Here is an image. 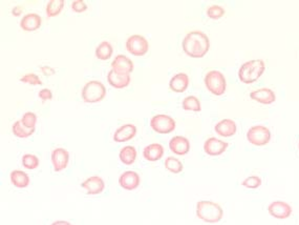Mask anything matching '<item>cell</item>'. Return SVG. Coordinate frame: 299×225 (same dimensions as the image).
I'll return each mask as SVG.
<instances>
[{
	"label": "cell",
	"mask_w": 299,
	"mask_h": 225,
	"mask_svg": "<svg viewBox=\"0 0 299 225\" xmlns=\"http://www.w3.org/2000/svg\"><path fill=\"white\" fill-rule=\"evenodd\" d=\"M210 48V41L206 34L199 31L188 33L183 40L184 52L192 58L204 57Z\"/></svg>",
	"instance_id": "cell-1"
},
{
	"label": "cell",
	"mask_w": 299,
	"mask_h": 225,
	"mask_svg": "<svg viewBox=\"0 0 299 225\" xmlns=\"http://www.w3.org/2000/svg\"><path fill=\"white\" fill-rule=\"evenodd\" d=\"M196 216L208 223H216L224 216L223 209L215 202L202 200L196 204Z\"/></svg>",
	"instance_id": "cell-2"
},
{
	"label": "cell",
	"mask_w": 299,
	"mask_h": 225,
	"mask_svg": "<svg viewBox=\"0 0 299 225\" xmlns=\"http://www.w3.org/2000/svg\"><path fill=\"white\" fill-rule=\"evenodd\" d=\"M265 70V62L261 59L247 61L239 68L238 78L242 82L246 84H250L259 79L264 74Z\"/></svg>",
	"instance_id": "cell-3"
},
{
	"label": "cell",
	"mask_w": 299,
	"mask_h": 225,
	"mask_svg": "<svg viewBox=\"0 0 299 225\" xmlns=\"http://www.w3.org/2000/svg\"><path fill=\"white\" fill-rule=\"evenodd\" d=\"M106 89L102 82L93 80L87 82L82 89V99L86 103H96L104 99Z\"/></svg>",
	"instance_id": "cell-4"
},
{
	"label": "cell",
	"mask_w": 299,
	"mask_h": 225,
	"mask_svg": "<svg viewBox=\"0 0 299 225\" xmlns=\"http://www.w3.org/2000/svg\"><path fill=\"white\" fill-rule=\"evenodd\" d=\"M205 85L213 95L222 96L226 92V78L219 71H210L205 76Z\"/></svg>",
	"instance_id": "cell-5"
},
{
	"label": "cell",
	"mask_w": 299,
	"mask_h": 225,
	"mask_svg": "<svg viewBox=\"0 0 299 225\" xmlns=\"http://www.w3.org/2000/svg\"><path fill=\"white\" fill-rule=\"evenodd\" d=\"M247 139L253 145L263 146L270 142L271 132L264 125H255L248 131Z\"/></svg>",
	"instance_id": "cell-6"
},
{
	"label": "cell",
	"mask_w": 299,
	"mask_h": 225,
	"mask_svg": "<svg viewBox=\"0 0 299 225\" xmlns=\"http://www.w3.org/2000/svg\"><path fill=\"white\" fill-rule=\"evenodd\" d=\"M150 126L158 134H170L175 130V121L170 116L156 115L151 118Z\"/></svg>",
	"instance_id": "cell-7"
},
{
	"label": "cell",
	"mask_w": 299,
	"mask_h": 225,
	"mask_svg": "<svg viewBox=\"0 0 299 225\" xmlns=\"http://www.w3.org/2000/svg\"><path fill=\"white\" fill-rule=\"evenodd\" d=\"M127 51L134 56L141 57L144 56L148 50L149 44L146 39L141 35H133L127 39L126 41Z\"/></svg>",
	"instance_id": "cell-8"
},
{
	"label": "cell",
	"mask_w": 299,
	"mask_h": 225,
	"mask_svg": "<svg viewBox=\"0 0 299 225\" xmlns=\"http://www.w3.org/2000/svg\"><path fill=\"white\" fill-rule=\"evenodd\" d=\"M269 214L276 219H287L291 216L292 208L286 202L274 201L268 207Z\"/></svg>",
	"instance_id": "cell-9"
},
{
	"label": "cell",
	"mask_w": 299,
	"mask_h": 225,
	"mask_svg": "<svg viewBox=\"0 0 299 225\" xmlns=\"http://www.w3.org/2000/svg\"><path fill=\"white\" fill-rule=\"evenodd\" d=\"M228 143L216 138H209L204 144V151L209 156H219L228 149Z\"/></svg>",
	"instance_id": "cell-10"
},
{
	"label": "cell",
	"mask_w": 299,
	"mask_h": 225,
	"mask_svg": "<svg viewBox=\"0 0 299 225\" xmlns=\"http://www.w3.org/2000/svg\"><path fill=\"white\" fill-rule=\"evenodd\" d=\"M140 176L133 171H127L123 173L119 178L120 187L127 191H134L140 185Z\"/></svg>",
	"instance_id": "cell-11"
},
{
	"label": "cell",
	"mask_w": 299,
	"mask_h": 225,
	"mask_svg": "<svg viewBox=\"0 0 299 225\" xmlns=\"http://www.w3.org/2000/svg\"><path fill=\"white\" fill-rule=\"evenodd\" d=\"M69 161V154L64 149H56L52 152V163L56 172L63 171Z\"/></svg>",
	"instance_id": "cell-12"
},
{
	"label": "cell",
	"mask_w": 299,
	"mask_h": 225,
	"mask_svg": "<svg viewBox=\"0 0 299 225\" xmlns=\"http://www.w3.org/2000/svg\"><path fill=\"white\" fill-rule=\"evenodd\" d=\"M169 149L172 153L183 156L190 151V142L183 136H175L169 142Z\"/></svg>",
	"instance_id": "cell-13"
},
{
	"label": "cell",
	"mask_w": 299,
	"mask_h": 225,
	"mask_svg": "<svg viewBox=\"0 0 299 225\" xmlns=\"http://www.w3.org/2000/svg\"><path fill=\"white\" fill-rule=\"evenodd\" d=\"M81 187L86 190V193L88 195H98L104 191L105 183L102 178L98 177V176H93V177L86 179L81 184Z\"/></svg>",
	"instance_id": "cell-14"
},
{
	"label": "cell",
	"mask_w": 299,
	"mask_h": 225,
	"mask_svg": "<svg viewBox=\"0 0 299 225\" xmlns=\"http://www.w3.org/2000/svg\"><path fill=\"white\" fill-rule=\"evenodd\" d=\"M112 70L120 74H131L134 71V62L124 55H118L112 62Z\"/></svg>",
	"instance_id": "cell-15"
},
{
	"label": "cell",
	"mask_w": 299,
	"mask_h": 225,
	"mask_svg": "<svg viewBox=\"0 0 299 225\" xmlns=\"http://www.w3.org/2000/svg\"><path fill=\"white\" fill-rule=\"evenodd\" d=\"M107 81L115 89H124L131 83V75L120 74L114 70H111L107 75Z\"/></svg>",
	"instance_id": "cell-16"
},
{
	"label": "cell",
	"mask_w": 299,
	"mask_h": 225,
	"mask_svg": "<svg viewBox=\"0 0 299 225\" xmlns=\"http://www.w3.org/2000/svg\"><path fill=\"white\" fill-rule=\"evenodd\" d=\"M136 134H137L136 126L134 124L127 123L116 131L114 135V140L116 142H126L128 140L133 139L136 136Z\"/></svg>",
	"instance_id": "cell-17"
},
{
	"label": "cell",
	"mask_w": 299,
	"mask_h": 225,
	"mask_svg": "<svg viewBox=\"0 0 299 225\" xmlns=\"http://www.w3.org/2000/svg\"><path fill=\"white\" fill-rule=\"evenodd\" d=\"M41 17L38 14H27L22 17L21 21H20V26L26 32H33L41 26Z\"/></svg>",
	"instance_id": "cell-18"
},
{
	"label": "cell",
	"mask_w": 299,
	"mask_h": 225,
	"mask_svg": "<svg viewBox=\"0 0 299 225\" xmlns=\"http://www.w3.org/2000/svg\"><path fill=\"white\" fill-rule=\"evenodd\" d=\"M189 85V77L184 73H178L174 75L170 82H169V87L170 90L175 93H184Z\"/></svg>",
	"instance_id": "cell-19"
},
{
	"label": "cell",
	"mask_w": 299,
	"mask_h": 225,
	"mask_svg": "<svg viewBox=\"0 0 299 225\" xmlns=\"http://www.w3.org/2000/svg\"><path fill=\"white\" fill-rule=\"evenodd\" d=\"M251 99L263 104H271L276 100V96L274 92L270 89H261L253 91L250 94Z\"/></svg>",
	"instance_id": "cell-20"
},
{
	"label": "cell",
	"mask_w": 299,
	"mask_h": 225,
	"mask_svg": "<svg viewBox=\"0 0 299 225\" xmlns=\"http://www.w3.org/2000/svg\"><path fill=\"white\" fill-rule=\"evenodd\" d=\"M163 155H164V148H163V145L158 144V143L149 144L143 151L144 158L148 161H151V162L159 160L163 157Z\"/></svg>",
	"instance_id": "cell-21"
},
{
	"label": "cell",
	"mask_w": 299,
	"mask_h": 225,
	"mask_svg": "<svg viewBox=\"0 0 299 225\" xmlns=\"http://www.w3.org/2000/svg\"><path fill=\"white\" fill-rule=\"evenodd\" d=\"M215 132L222 137H231L236 133V123L231 119H224L215 125Z\"/></svg>",
	"instance_id": "cell-22"
},
{
	"label": "cell",
	"mask_w": 299,
	"mask_h": 225,
	"mask_svg": "<svg viewBox=\"0 0 299 225\" xmlns=\"http://www.w3.org/2000/svg\"><path fill=\"white\" fill-rule=\"evenodd\" d=\"M119 158L124 164L132 165L137 159V150L131 145L125 146V148L120 151Z\"/></svg>",
	"instance_id": "cell-23"
},
{
	"label": "cell",
	"mask_w": 299,
	"mask_h": 225,
	"mask_svg": "<svg viewBox=\"0 0 299 225\" xmlns=\"http://www.w3.org/2000/svg\"><path fill=\"white\" fill-rule=\"evenodd\" d=\"M11 181L18 189H24L29 184V177L22 171H13L11 173Z\"/></svg>",
	"instance_id": "cell-24"
},
{
	"label": "cell",
	"mask_w": 299,
	"mask_h": 225,
	"mask_svg": "<svg viewBox=\"0 0 299 225\" xmlns=\"http://www.w3.org/2000/svg\"><path fill=\"white\" fill-rule=\"evenodd\" d=\"M112 55H113V46L107 41L101 42L96 48V56L100 60H107L112 57Z\"/></svg>",
	"instance_id": "cell-25"
},
{
	"label": "cell",
	"mask_w": 299,
	"mask_h": 225,
	"mask_svg": "<svg viewBox=\"0 0 299 225\" xmlns=\"http://www.w3.org/2000/svg\"><path fill=\"white\" fill-rule=\"evenodd\" d=\"M12 131H13V134L16 137H18V138H27V137L32 136L34 134L35 129H28V128H26L25 125H23V123L21 122V120H19V121H16L13 124Z\"/></svg>",
	"instance_id": "cell-26"
},
{
	"label": "cell",
	"mask_w": 299,
	"mask_h": 225,
	"mask_svg": "<svg viewBox=\"0 0 299 225\" xmlns=\"http://www.w3.org/2000/svg\"><path fill=\"white\" fill-rule=\"evenodd\" d=\"M64 6L63 0H51L46 5L47 17H55L60 14Z\"/></svg>",
	"instance_id": "cell-27"
},
{
	"label": "cell",
	"mask_w": 299,
	"mask_h": 225,
	"mask_svg": "<svg viewBox=\"0 0 299 225\" xmlns=\"http://www.w3.org/2000/svg\"><path fill=\"white\" fill-rule=\"evenodd\" d=\"M183 109L185 111H192V112H199L202 110L201 102L197 99L195 96H188L183 100L182 103Z\"/></svg>",
	"instance_id": "cell-28"
},
{
	"label": "cell",
	"mask_w": 299,
	"mask_h": 225,
	"mask_svg": "<svg viewBox=\"0 0 299 225\" xmlns=\"http://www.w3.org/2000/svg\"><path fill=\"white\" fill-rule=\"evenodd\" d=\"M165 168L170 172V173H173V174H179L183 169L184 166L182 164V162L179 161L178 159L176 158H173V157H168L166 158L165 160Z\"/></svg>",
	"instance_id": "cell-29"
},
{
	"label": "cell",
	"mask_w": 299,
	"mask_h": 225,
	"mask_svg": "<svg viewBox=\"0 0 299 225\" xmlns=\"http://www.w3.org/2000/svg\"><path fill=\"white\" fill-rule=\"evenodd\" d=\"M22 164L27 170H35L39 166V159L35 155L26 154L22 157Z\"/></svg>",
	"instance_id": "cell-30"
},
{
	"label": "cell",
	"mask_w": 299,
	"mask_h": 225,
	"mask_svg": "<svg viewBox=\"0 0 299 225\" xmlns=\"http://www.w3.org/2000/svg\"><path fill=\"white\" fill-rule=\"evenodd\" d=\"M243 187L247 189H257L262 185V180L257 176H251V177H248L243 181Z\"/></svg>",
	"instance_id": "cell-31"
},
{
	"label": "cell",
	"mask_w": 299,
	"mask_h": 225,
	"mask_svg": "<svg viewBox=\"0 0 299 225\" xmlns=\"http://www.w3.org/2000/svg\"><path fill=\"white\" fill-rule=\"evenodd\" d=\"M225 14V9L219 5H211L207 9V15L211 19H219Z\"/></svg>",
	"instance_id": "cell-32"
},
{
	"label": "cell",
	"mask_w": 299,
	"mask_h": 225,
	"mask_svg": "<svg viewBox=\"0 0 299 225\" xmlns=\"http://www.w3.org/2000/svg\"><path fill=\"white\" fill-rule=\"evenodd\" d=\"M21 122L23 123V125H25L26 128L28 129H35V125L37 122V116L34 113L27 112L23 115Z\"/></svg>",
	"instance_id": "cell-33"
},
{
	"label": "cell",
	"mask_w": 299,
	"mask_h": 225,
	"mask_svg": "<svg viewBox=\"0 0 299 225\" xmlns=\"http://www.w3.org/2000/svg\"><path fill=\"white\" fill-rule=\"evenodd\" d=\"M20 81L24 82V83L33 84V85H41L42 84L41 80H40V78L36 74H32V73L26 74L25 76H23L21 79H20Z\"/></svg>",
	"instance_id": "cell-34"
},
{
	"label": "cell",
	"mask_w": 299,
	"mask_h": 225,
	"mask_svg": "<svg viewBox=\"0 0 299 225\" xmlns=\"http://www.w3.org/2000/svg\"><path fill=\"white\" fill-rule=\"evenodd\" d=\"M72 8L76 13H82L87 9V5L82 0H75L72 2Z\"/></svg>",
	"instance_id": "cell-35"
},
{
	"label": "cell",
	"mask_w": 299,
	"mask_h": 225,
	"mask_svg": "<svg viewBox=\"0 0 299 225\" xmlns=\"http://www.w3.org/2000/svg\"><path fill=\"white\" fill-rule=\"evenodd\" d=\"M39 97L41 98V99L43 100V101H45V100H51L52 99V97H53V94H52V92L49 91L48 89H43V90H41L39 92Z\"/></svg>",
	"instance_id": "cell-36"
},
{
	"label": "cell",
	"mask_w": 299,
	"mask_h": 225,
	"mask_svg": "<svg viewBox=\"0 0 299 225\" xmlns=\"http://www.w3.org/2000/svg\"><path fill=\"white\" fill-rule=\"evenodd\" d=\"M41 71H42V73H43L44 75H53V74L55 73V71L53 70V68L48 67V66H43V67H41Z\"/></svg>",
	"instance_id": "cell-37"
},
{
	"label": "cell",
	"mask_w": 299,
	"mask_h": 225,
	"mask_svg": "<svg viewBox=\"0 0 299 225\" xmlns=\"http://www.w3.org/2000/svg\"><path fill=\"white\" fill-rule=\"evenodd\" d=\"M21 12H22V7L20 6V5L15 6V7L13 8V11H12V13H13L14 16H19L20 14H21Z\"/></svg>",
	"instance_id": "cell-38"
},
{
	"label": "cell",
	"mask_w": 299,
	"mask_h": 225,
	"mask_svg": "<svg viewBox=\"0 0 299 225\" xmlns=\"http://www.w3.org/2000/svg\"><path fill=\"white\" fill-rule=\"evenodd\" d=\"M51 225H72V224L69 223V222H67V221H62V220H60V221L53 222Z\"/></svg>",
	"instance_id": "cell-39"
},
{
	"label": "cell",
	"mask_w": 299,
	"mask_h": 225,
	"mask_svg": "<svg viewBox=\"0 0 299 225\" xmlns=\"http://www.w3.org/2000/svg\"><path fill=\"white\" fill-rule=\"evenodd\" d=\"M298 149H299V143H298Z\"/></svg>",
	"instance_id": "cell-40"
}]
</instances>
